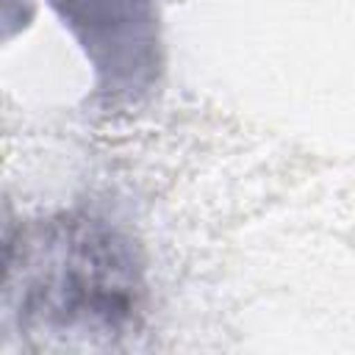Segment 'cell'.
Listing matches in <instances>:
<instances>
[{
    "label": "cell",
    "mask_w": 355,
    "mask_h": 355,
    "mask_svg": "<svg viewBox=\"0 0 355 355\" xmlns=\"http://www.w3.org/2000/svg\"><path fill=\"white\" fill-rule=\"evenodd\" d=\"M141 300L130 244L92 219L50 222L22 252V316L50 333L114 336Z\"/></svg>",
    "instance_id": "obj_1"
},
{
    "label": "cell",
    "mask_w": 355,
    "mask_h": 355,
    "mask_svg": "<svg viewBox=\"0 0 355 355\" xmlns=\"http://www.w3.org/2000/svg\"><path fill=\"white\" fill-rule=\"evenodd\" d=\"M80 39L94 69L114 92L141 89L155 67L150 0H50Z\"/></svg>",
    "instance_id": "obj_2"
}]
</instances>
